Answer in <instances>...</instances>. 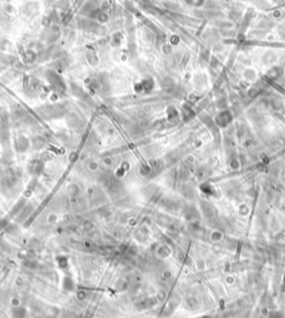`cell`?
<instances>
[{"label":"cell","mask_w":285,"mask_h":318,"mask_svg":"<svg viewBox=\"0 0 285 318\" xmlns=\"http://www.w3.org/2000/svg\"><path fill=\"white\" fill-rule=\"evenodd\" d=\"M13 318H25L26 311L21 307H17V308H15L13 310Z\"/></svg>","instance_id":"6da1fadb"}]
</instances>
